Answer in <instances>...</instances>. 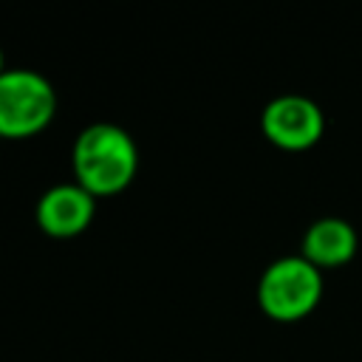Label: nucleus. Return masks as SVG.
I'll return each mask as SVG.
<instances>
[{
  "instance_id": "5",
  "label": "nucleus",
  "mask_w": 362,
  "mask_h": 362,
  "mask_svg": "<svg viewBox=\"0 0 362 362\" xmlns=\"http://www.w3.org/2000/svg\"><path fill=\"white\" fill-rule=\"evenodd\" d=\"M96 198L79 184H57L37 201V226L51 238H74L93 221Z\"/></svg>"
},
{
  "instance_id": "3",
  "label": "nucleus",
  "mask_w": 362,
  "mask_h": 362,
  "mask_svg": "<svg viewBox=\"0 0 362 362\" xmlns=\"http://www.w3.org/2000/svg\"><path fill=\"white\" fill-rule=\"evenodd\" d=\"M57 93L51 82L28 68H11L0 76V139H31L51 124Z\"/></svg>"
},
{
  "instance_id": "2",
  "label": "nucleus",
  "mask_w": 362,
  "mask_h": 362,
  "mask_svg": "<svg viewBox=\"0 0 362 362\" xmlns=\"http://www.w3.org/2000/svg\"><path fill=\"white\" fill-rule=\"evenodd\" d=\"M322 297V272L303 255L280 257L260 274L257 303L266 317L277 322H297L308 317Z\"/></svg>"
},
{
  "instance_id": "1",
  "label": "nucleus",
  "mask_w": 362,
  "mask_h": 362,
  "mask_svg": "<svg viewBox=\"0 0 362 362\" xmlns=\"http://www.w3.org/2000/svg\"><path fill=\"white\" fill-rule=\"evenodd\" d=\"M139 150L127 130L110 122L88 124L74 141V175L93 198L116 195L136 178Z\"/></svg>"
},
{
  "instance_id": "6",
  "label": "nucleus",
  "mask_w": 362,
  "mask_h": 362,
  "mask_svg": "<svg viewBox=\"0 0 362 362\" xmlns=\"http://www.w3.org/2000/svg\"><path fill=\"white\" fill-rule=\"evenodd\" d=\"M300 255L320 272L345 266L356 255V232L342 218H320L305 229Z\"/></svg>"
},
{
  "instance_id": "4",
  "label": "nucleus",
  "mask_w": 362,
  "mask_h": 362,
  "mask_svg": "<svg viewBox=\"0 0 362 362\" xmlns=\"http://www.w3.org/2000/svg\"><path fill=\"white\" fill-rule=\"evenodd\" d=\"M263 136L280 150H308L322 139L325 116L320 105L300 93H283L272 99L260 113Z\"/></svg>"
},
{
  "instance_id": "7",
  "label": "nucleus",
  "mask_w": 362,
  "mask_h": 362,
  "mask_svg": "<svg viewBox=\"0 0 362 362\" xmlns=\"http://www.w3.org/2000/svg\"><path fill=\"white\" fill-rule=\"evenodd\" d=\"M6 74V59H3V51H0V76Z\"/></svg>"
}]
</instances>
